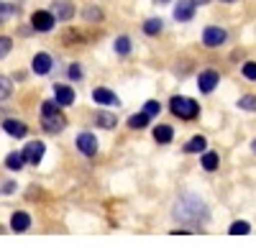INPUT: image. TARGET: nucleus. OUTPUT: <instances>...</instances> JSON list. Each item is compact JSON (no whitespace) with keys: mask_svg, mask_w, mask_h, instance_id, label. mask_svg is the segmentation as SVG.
Wrapping results in <instances>:
<instances>
[{"mask_svg":"<svg viewBox=\"0 0 256 248\" xmlns=\"http://www.w3.org/2000/svg\"><path fill=\"white\" fill-rule=\"evenodd\" d=\"M174 218L184 225H192V228H198V225L208 223L210 213H208V205L198 197V195H182L174 205Z\"/></svg>","mask_w":256,"mask_h":248,"instance_id":"obj_1","label":"nucleus"},{"mask_svg":"<svg viewBox=\"0 0 256 248\" xmlns=\"http://www.w3.org/2000/svg\"><path fill=\"white\" fill-rule=\"evenodd\" d=\"M59 108L62 105L56 100L41 102V128H44L46 133H62L64 128H67V118L62 115Z\"/></svg>","mask_w":256,"mask_h":248,"instance_id":"obj_2","label":"nucleus"},{"mask_svg":"<svg viewBox=\"0 0 256 248\" xmlns=\"http://www.w3.org/2000/svg\"><path fill=\"white\" fill-rule=\"evenodd\" d=\"M169 110H172L177 118H182V120H195V118L200 115L198 100L184 97V95H174L172 100H169Z\"/></svg>","mask_w":256,"mask_h":248,"instance_id":"obj_3","label":"nucleus"},{"mask_svg":"<svg viewBox=\"0 0 256 248\" xmlns=\"http://www.w3.org/2000/svg\"><path fill=\"white\" fill-rule=\"evenodd\" d=\"M74 146H77V151H82L84 156H95V154H98V136L90 133V131H82V133L74 138Z\"/></svg>","mask_w":256,"mask_h":248,"instance_id":"obj_4","label":"nucleus"},{"mask_svg":"<svg viewBox=\"0 0 256 248\" xmlns=\"http://www.w3.org/2000/svg\"><path fill=\"white\" fill-rule=\"evenodd\" d=\"M44 151H46V146H44V141H28L26 146H24V159H26V164H41V159H44Z\"/></svg>","mask_w":256,"mask_h":248,"instance_id":"obj_5","label":"nucleus"},{"mask_svg":"<svg viewBox=\"0 0 256 248\" xmlns=\"http://www.w3.org/2000/svg\"><path fill=\"white\" fill-rule=\"evenodd\" d=\"M54 23H56V15L54 13H49V10H36L34 15H31V26L36 28V31H52L54 28Z\"/></svg>","mask_w":256,"mask_h":248,"instance_id":"obj_6","label":"nucleus"},{"mask_svg":"<svg viewBox=\"0 0 256 248\" xmlns=\"http://www.w3.org/2000/svg\"><path fill=\"white\" fill-rule=\"evenodd\" d=\"M226 38H228V33H226L220 26H208V28L202 31V44L210 46V49H216V46L226 44Z\"/></svg>","mask_w":256,"mask_h":248,"instance_id":"obj_7","label":"nucleus"},{"mask_svg":"<svg viewBox=\"0 0 256 248\" xmlns=\"http://www.w3.org/2000/svg\"><path fill=\"white\" fill-rule=\"evenodd\" d=\"M218 82H220V74L216 72V69H202L200 72V77H198V87H200V92H212L218 87Z\"/></svg>","mask_w":256,"mask_h":248,"instance_id":"obj_8","label":"nucleus"},{"mask_svg":"<svg viewBox=\"0 0 256 248\" xmlns=\"http://www.w3.org/2000/svg\"><path fill=\"white\" fill-rule=\"evenodd\" d=\"M92 100L98 102V105H110V108L120 105L118 95H116L113 90H108V87H95V90H92Z\"/></svg>","mask_w":256,"mask_h":248,"instance_id":"obj_9","label":"nucleus"},{"mask_svg":"<svg viewBox=\"0 0 256 248\" xmlns=\"http://www.w3.org/2000/svg\"><path fill=\"white\" fill-rule=\"evenodd\" d=\"M28 228H31V215L24 213V210H16L10 215V231L13 233H26Z\"/></svg>","mask_w":256,"mask_h":248,"instance_id":"obj_10","label":"nucleus"},{"mask_svg":"<svg viewBox=\"0 0 256 248\" xmlns=\"http://www.w3.org/2000/svg\"><path fill=\"white\" fill-rule=\"evenodd\" d=\"M52 67H54V59L49 56V54H36L34 56V61H31V69H34V74H49L52 72Z\"/></svg>","mask_w":256,"mask_h":248,"instance_id":"obj_11","label":"nucleus"},{"mask_svg":"<svg viewBox=\"0 0 256 248\" xmlns=\"http://www.w3.org/2000/svg\"><path fill=\"white\" fill-rule=\"evenodd\" d=\"M3 131H6V133H8L10 138H24V136L28 133L26 123H20V120H13V118L3 120Z\"/></svg>","mask_w":256,"mask_h":248,"instance_id":"obj_12","label":"nucleus"},{"mask_svg":"<svg viewBox=\"0 0 256 248\" xmlns=\"http://www.w3.org/2000/svg\"><path fill=\"white\" fill-rule=\"evenodd\" d=\"M54 100L59 102L62 108H70L72 102H74V90L67 87V85H56L54 87Z\"/></svg>","mask_w":256,"mask_h":248,"instance_id":"obj_13","label":"nucleus"},{"mask_svg":"<svg viewBox=\"0 0 256 248\" xmlns=\"http://www.w3.org/2000/svg\"><path fill=\"white\" fill-rule=\"evenodd\" d=\"M192 15H195V3H192V0H180V3L174 5V18L177 20H190Z\"/></svg>","mask_w":256,"mask_h":248,"instance_id":"obj_14","label":"nucleus"},{"mask_svg":"<svg viewBox=\"0 0 256 248\" xmlns=\"http://www.w3.org/2000/svg\"><path fill=\"white\" fill-rule=\"evenodd\" d=\"M205 149H208L205 136H192V138L184 143V154H205Z\"/></svg>","mask_w":256,"mask_h":248,"instance_id":"obj_15","label":"nucleus"},{"mask_svg":"<svg viewBox=\"0 0 256 248\" xmlns=\"http://www.w3.org/2000/svg\"><path fill=\"white\" fill-rule=\"evenodd\" d=\"M24 164H26L24 151H10V154L6 156V167H8L10 172H20V169H24Z\"/></svg>","mask_w":256,"mask_h":248,"instance_id":"obj_16","label":"nucleus"},{"mask_svg":"<svg viewBox=\"0 0 256 248\" xmlns=\"http://www.w3.org/2000/svg\"><path fill=\"white\" fill-rule=\"evenodd\" d=\"M95 123L100 128H105V131H110V128H116V123H118V118L113 115V113H108V110H102V113H98L95 115Z\"/></svg>","mask_w":256,"mask_h":248,"instance_id":"obj_17","label":"nucleus"},{"mask_svg":"<svg viewBox=\"0 0 256 248\" xmlns=\"http://www.w3.org/2000/svg\"><path fill=\"white\" fill-rule=\"evenodd\" d=\"M172 138H174L172 126H164V123H162V126H156V128H154V141H156V143H169Z\"/></svg>","mask_w":256,"mask_h":248,"instance_id":"obj_18","label":"nucleus"},{"mask_svg":"<svg viewBox=\"0 0 256 248\" xmlns=\"http://www.w3.org/2000/svg\"><path fill=\"white\" fill-rule=\"evenodd\" d=\"M200 161H202V169H205V172H216L218 164H220V156H218L216 151H205Z\"/></svg>","mask_w":256,"mask_h":248,"instance_id":"obj_19","label":"nucleus"},{"mask_svg":"<svg viewBox=\"0 0 256 248\" xmlns=\"http://www.w3.org/2000/svg\"><path fill=\"white\" fill-rule=\"evenodd\" d=\"M148 120H152V118H148L144 110H141V113H134L131 118H128V128H134V131H138V128H146V126H148Z\"/></svg>","mask_w":256,"mask_h":248,"instance_id":"obj_20","label":"nucleus"},{"mask_svg":"<svg viewBox=\"0 0 256 248\" xmlns=\"http://www.w3.org/2000/svg\"><path fill=\"white\" fill-rule=\"evenodd\" d=\"M248 233H251V223H246V220H236L228 228V236H248Z\"/></svg>","mask_w":256,"mask_h":248,"instance_id":"obj_21","label":"nucleus"},{"mask_svg":"<svg viewBox=\"0 0 256 248\" xmlns=\"http://www.w3.org/2000/svg\"><path fill=\"white\" fill-rule=\"evenodd\" d=\"M54 15L62 18V20H70V18L74 15V8H72L70 3H56V5H54Z\"/></svg>","mask_w":256,"mask_h":248,"instance_id":"obj_22","label":"nucleus"},{"mask_svg":"<svg viewBox=\"0 0 256 248\" xmlns=\"http://www.w3.org/2000/svg\"><path fill=\"white\" fill-rule=\"evenodd\" d=\"M113 49H116V54L126 56L128 51H131V38H128V36H118L116 44H113Z\"/></svg>","mask_w":256,"mask_h":248,"instance_id":"obj_23","label":"nucleus"},{"mask_svg":"<svg viewBox=\"0 0 256 248\" xmlns=\"http://www.w3.org/2000/svg\"><path fill=\"white\" fill-rule=\"evenodd\" d=\"M162 28H164V23L159 18H148L146 23H144V31L148 33V36H156V33H162Z\"/></svg>","mask_w":256,"mask_h":248,"instance_id":"obj_24","label":"nucleus"},{"mask_svg":"<svg viewBox=\"0 0 256 248\" xmlns=\"http://www.w3.org/2000/svg\"><path fill=\"white\" fill-rule=\"evenodd\" d=\"M236 105H238L241 110L256 113V95H244V97H238V102H236Z\"/></svg>","mask_w":256,"mask_h":248,"instance_id":"obj_25","label":"nucleus"},{"mask_svg":"<svg viewBox=\"0 0 256 248\" xmlns=\"http://www.w3.org/2000/svg\"><path fill=\"white\" fill-rule=\"evenodd\" d=\"M144 113H146L148 118H156V115L162 113V102H159V100H146V102H144Z\"/></svg>","mask_w":256,"mask_h":248,"instance_id":"obj_26","label":"nucleus"},{"mask_svg":"<svg viewBox=\"0 0 256 248\" xmlns=\"http://www.w3.org/2000/svg\"><path fill=\"white\" fill-rule=\"evenodd\" d=\"M10 92H13V82H10L8 77L0 74V100H8Z\"/></svg>","mask_w":256,"mask_h":248,"instance_id":"obj_27","label":"nucleus"},{"mask_svg":"<svg viewBox=\"0 0 256 248\" xmlns=\"http://www.w3.org/2000/svg\"><path fill=\"white\" fill-rule=\"evenodd\" d=\"M10 49H13V41L8 36H0V59H6L10 54Z\"/></svg>","mask_w":256,"mask_h":248,"instance_id":"obj_28","label":"nucleus"},{"mask_svg":"<svg viewBox=\"0 0 256 248\" xmlns=\"http://www.w3.org/2000/svg\"><path fill=\"white\" fill-rule=\"evenodd\" d=\"M241 72H244V77H246V79L256 82V61H246V64L241 67Z\"/></svg>","mask_w":256,"mask_h":248,"instance_id":"obj_29","label":"nucleus"},{"mask_svg":"<svg viewBox=\"0 0 256 248\" xmlns=\"http://www.w3.org/2000/svg\"><path fill=\"white\" fill-rule=\"evenodd\" d=\"M70 79H74V82L82 79V67L80 64H70Z\"/></svg>","mask_w":256,"mask_h":248,"instance_id":"obj_30","label":"nucleus"},{"mask_svg":"<svg viewBox=\"0 0 256 248\" xmlns=\"http://www.w3.org/2000/svg\"><path fill=\"white\" fill-rule=\"evenodd\" d=\"M84 18H88V20H100L102 13H100V8H88V10H84Z\"/></svg>","mask_w":256,"mask_h":248,"instance_id":"obj_31","label":"nucleus"},{"mask_svg":"<svg viewBox=\"0 0 256 248\" xmlns=\"http://www.w3.org/2000/svg\"><path fill=\"white\" fill-rule=\"evenodd\" d=\"M10 13H13V8H10V5H3V3H0V23H3V20H6Z\"/></svg>","mask_w":256,"mask_h":248,"instance_id":"obj_32","label":"nucleus"},{"mask_svg":"<svg viewBox=\"0 0 256 248\" xmlns=\"http://www.w3.org/2000/svg\"><path fill=\"white\" fill-rule=\"evenodd\" d=\"M13 187H16L13 182H6V184H3V192H6V195H10V192H13Z\"/></svg>","mask_w":256,"mask_h":248,"instance_id":"obj_33","label":"nucleus"},{"mask_svg":"<svg viewBox=\"0 0 256 248\" xmlns=\"http://www.w3.org/2000/svg\"><path fill=\"white\" fill-rule=\"evenodd\" d=\"M195 5H205V3H210V0H192Z\"/></svg>","mask_w":256,"mask_h":248,"instance_id":"obj_34","label":"nucleus"},{"mask_svg":"<svg viewBox=\"0 0 256 248\" xmlns=\"http://www.w3.org/2000/svg\"><path fill=\"white\" fill-rule=\"evenodd\" d=\"M251 151H254V154H256V138H254V141H251Z\"/></svg>","mask_w":256,"mask_h":248,"instance_id":"obj_35","label":"nucleus"},{"mask_svg":"<svg viewBox=\"0 0 256 248\" xmlns=\"http://www.w3.org/2000/svg\"><path fill=\"white\" fill-rule=\"evenodd\" d=\"M156 3H169V0H156Z\"/></svg>","mask_w":256,"mask_h":248,"instance_id":"obj_36","label":"nucleus"},{"mask_svg":"<svg viewBox=\"0 0 256 248\" xmlns=\"http://www.w3.org/2000/svg\"><path fill=\"white\" fill-rule=\"evenodd\" d=\"M226 3H233V0H226Z\"/></svg>","mask_w":256,"mask_h":248,"instance_id":"obj_37","label":"nucleus"}]
</instances>
